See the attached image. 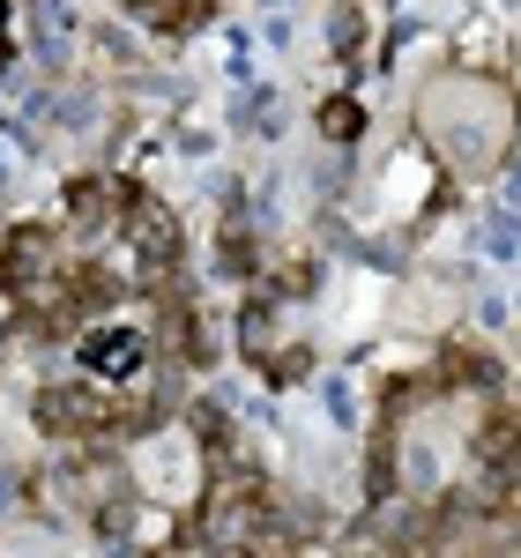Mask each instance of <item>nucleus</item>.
I'll return each instance as SVG.
<instances>
[{
	"instance_id": "f257e3e1",
	"label": "nucleus",
	"mask_w": 521,
	"mask_h": 558,
	"mask_svg": "<svg viewBox=\"0 0 521 558\" xmlns=\"http://www.w3.org/2000/svg\"><path fill=\"white\" fill-rule=\"evenodd\" d=\"M484 470L492 476H521V417L514 410H492V425H484Z\"/></svg>"
},
{
	"instance_id": "f03ea898",
	"label": "nucleus",
	"mask_w": 521,
	"mask_h": 558,
	"mask_svg": "<svg viewBox=\"0 0 521 558\" xmlns=\"http://www.w3.org/2000/svg\"><path fill=\"white\" fill-rule=\"evenodd\" d=\"M134 8H142V15H149L157 31H194V23H202V15H209L217 0H134Z\"/></svg>"
}]
</instances>
